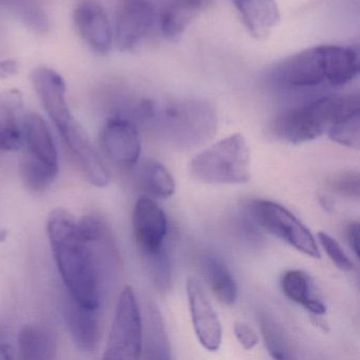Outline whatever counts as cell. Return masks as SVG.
I'll return each mask as SVG.
<instances>
[{
	"mask_svg": "<svg viewBox=\"0 0 360 360\" xmlns=\"http://www.w3.org/2000/svg\"><path fill=\"white\" fill-rule=\"evenodd\" d=\"M52 254L60 277L73 300L88 309L100 305V278L94 246L79 220L68 210H53L47 222Z\"/></svg>",
	"mask_w": 360,
	"mask_h": 360,
	"instance_id": "6da1fadb",
	"label": "cell"
},
{
	"mask_svg": "<svg viewBox=\"0 0 360 360\" xmlns=\"http://www.w3.org/2000/svg\"><path fill=\"white\" fill-rule=\"evenodd\" d=\"M359 60L357 46H318L276 64L269 79L274 87L286 91L313 89L326 84L342 87L357 77Z\"/></svg>",
	"mask_w": 360,
	"mask_h": 360,
	"instance_id": "7a4b0ae2",
	"label": "cell"
},
{
	"mask_svg": "<svg viewBox=\"0 0 360 360\" xmlns=\"http://www.w3.org/2000/svg\"><path fill=\"white\" fill-rule=\"evenodd\" d=\"M146 123L172 146L188 149L214 136L218 117L210 103L199 98H180L164 104L153 102Z\"/></svg>",
	"mask_w": 360,
	"mask_h": 360,
	"instance_id": "3957f363",
	"label": "cell"
},
{
	"mask_svg": "<svg viewBox=\"0 0 360 360\" xmlns=\"http://www.w3.org/2000/svg\"><path fill=\"white\" fill-rule=\"evenodd\" d=\"M358 94L326 96L303 103L278 115L271 125L277 140L288 144H302L328 131L336 120L356 103Z\"/></svg>",
	"mask_w": 360,
	"mask_h": 360,
	"instance_id": "277c9868",
	"label": "cell"
},
{
	"mask_svg": "<svg viewBox=\"0 0 360 360\" xmlns=\"http://www.w3.org/2000/svg\"><path fill=\"white\" fill-rule=\"evenodd\" d=\"M250 155L241 134L219 141L195 157L189 174L206 184H241L250 179Z\"/></svg>",
	"mask_w": 360,
	"mask_h": 360,
	"instance_id": "5b68a950",
	"label": "cell"
},
{
	"mask_svg": "<svg viewBox=\"0 0 360 360\" xmlns=\"http://www.w3.org/2000/svg\"><path fill=\"white\" fill-rule=\"evenodd\" d=\"M143 326L131 286L121 292L104 352V359H139L142 353Z\"/></svg>",
	"mask_w": 360,
	"mask_h": 360,
	"instance_id": "8992f818",
	"label": "cell"
},
{
	"mask_svg": "<svg viewBox=\"0 0 360 360\" xmlns=\"http://www.w3.org/2000/svg\"><path fill=\"white\" fill-rule=\"evenodd\" d=\"M248 208L254 220L265 231L290 244L298 252L311 258H320L315 238L290 210L276 202L262 199L252 200Z\"/></svg>",
	"mask_w": 360,
	"mask_h": 360,
	"instance_id": "52a82bcc",
	"label": "cell"
},
{
	"mask_svg": "<svg viewBox=\"0 0 360 360\" xmlns=\"http://www.w3.org/2000/svg\"><path fill=\"white\" fill-rule=\"evenodd\" d=\"M100 142L105 155L121 167H132L140 159L142 146L138 128L123 115H113L105 122Z\"/></svg>",
	"mask_w": 360,
	"mask_h": 360,
	"instance_id": "ba28073f",
	"label": "cell"
},
{
	"mask_svg": "<svg viewBox=\"0 0 360 360\" xmlns=\"http://www.w3.org/2000/svg\"><path fill=\"white\" fill-rule=\"evenodd\" d=\"M31 81L46 113L62 134L75 120L67 102L64 77L54 69L39 67L33 70Z\"/></svg>",
	"mask_w": 360,
	"mask_h": 360,
	"instance_id": "9c48e42d",
	"label": "cell"
},
{
	"mask_svg": "<svg viewBox=\"0 0 360 360\" xmlns=\"http://www.w3.org/2000/svg\"><path fill=\"white\" fill-rule=\"evenodd\" d=\"M155 10L148 0H124L117 11L113 39L121 51L136 49L150 32Z\"/></svg>",
	"mask_w": 360,
	"mask_h": 360,
	"instance_id": "30bf717a",
	"label": "cell"
},
{
	"mask_svg": "<svg viewBox=\"0 0 360 360\" xmlns=\"http://www.w3.org/2000/svg\"><path fill=\"white\" fill-rule=\"evenodd\" d=\"M79 37L94 53L105 56L113 45V29L104 8L96 0H79L73 9Z\"/></svg>",
	"mask_w": 360,
	"mask_h": 360,
	"instance_id": "8fae6325",
	"label": "cell"
},
{
	"mask_svg": "<svg viewBox=\"0 0 360 360\" xmlns=\"http://www.w3.org/2000/svg\"><path fill=\"white\" fill-rule=\"evenodd\" d=\"M134 238L144 255L164 248L168 233V222L161 206L150 198L140 197L132 216Z\"/></svg>",
	"mask_w": 360,
	"mask_h": 360,
	"instance_id": "7c38bea8",
	"label": "cell"
},
{
	"mask_svg": "<svg viewBox=\"0 0 360 360\" xmlns=\"http://www.w3.org/2000/svg\"><path fill=\"white\" fill-rule=\"evenodd\" d=\"M60 136L64 139L71 157L86 179L96 186H108L111 181L110 172L81 124L75 120Z\"/></svg>",
	"mask_w": 360,
	"mask_h": 360,
	"instance_id": "4fadbf2b",
	"label": "cell"
},
{
	"mask_svg": "<svg viewBox=\"0 0 360 360\" xmlns=\"http://www.w3.org/2000/svg\"><path fill=\"white\" fill-rule=\"evenodd\" d=\"M186 292L198 340L208 351H217L222 342V326L218 315L197 279L187 280Z\"/></svg>",
	"mask_w": 360,
	"mask_h": 360,
	"instance_id": "5bb4252c",
	"label": "cell"
},
{
	"mask_svg": "<svg viewBox=\"0 0 360 360\" xmlns=\"http://www.w3.org/2000/svg\"><path fill=\"white\" fill-rule=\"evenodd\" d=\"M98 309H88L69 298L65 304V320L75 345L85 353H94L100 347L101 328Z\"/></svg>",
	"mask_w": 360,
	"mask_h": 360,
	"instance_id": "9a60e30c",
	"label": "cell"
},
{
	"mask_svg": "<svg viewBox=\"0 0 360 360\" xmlns=\"http://www.w3.org/2000/svg\"><path fill=\"white\" fill-rule=\"evenodd\" d=\"M212 0H165L160 13V27L166 39L176 41L189 25L207 9Z\"/></svg>",
	"mask_w": 360,
	"mask_h": 360,
	"instance_id": "2e32d148",
	"label": "cell"
},
{
	"mask_svg": "<svg viewBox=\"0 0 360 360\" xmlns=\"http://www.w3.org/2000/svg\"><path fill=\"white\" fill-rule=\"evenodd\" d=\"M246 30L257 41H265L277 27L279 10L275 0H231Z\"/></svg>",
	"mask_w": 360,
	"mask_h": 360,
	"instance_id": "e0dca14e",
	"label": "cell"
},
{
	"mask_svg": "<svg viewBox=\"0 0 360 360\" xmlns=\"http://www.w3.org/2000/svg\"><path fill=\"white\" fill-rule=\"evenodd\" d=\"M22 126L26 155L58 167V149L45 120L37 113H26L22 115Z\"/></svg>",
	"mask_w": 360,
	"mask_h": 360,
	"instance_id": "ac0fdd59",
	"label": "cell"
},
{
	"mask_svg": "<svg viewBox=\"0 0 360 360\" xmlns=\"http://www.w3.org/2000/svg\"><path fill=\"white\" fill-rule=\"evenodd\" d=\"M281 288L290 300L302 305L313 315L319 317L326 313V305L311 295V279L304 271L298 269L285 271L281 278Z\"/></svg>",
	"mask_w": 360,
	"mask_h": 360,
	"instance_id": "d6986e66",
	"label": "cell"
},
{
	"mask_svg": "<svg viewBox=\"0 0 360 360\" xmlns=\"http://www.w3.org/2000/svg\"><path fill=\"white\" fill-rule=\"evenodd\" d=\"M202 266L216 298L223 304H233L238 298V285L225 263L214 255H206Z\"/></svg>",
	"mask_w": 360,
	"mask_h": 360,
	"instance_id": "ffe728a7",
	"label": "cell"
},
{
	"mask_svg": "<svg viewBox=\"0 0 360 360\" xmlns=\"http://www.w3.org/2000/svg\"><path fill=\"white\" fill-rule=\"evenodd\" d=\"M18 357L22 359H52L56 345L51 334L41 326H26L18 334Z\"/></svg>",
	"mask_w": 360,
	"mask_h": 360,
	"instance_id": "44dd1931",
	"label": "cell"
},
{
	"mask_svg": "<svg viewBox=\"0 0 360 360\" xmlns=\"http://www.w3.org/2000/svg\"><path fill=\"white\" fill-rule=\"evenodd\" d=\"M0 5L32 32L45 35L49 31L50 22L47 14L35 0H0Z\"/></svg>",
	"mask_w": 360,
	"mask_h": 360,
	"instance_id": "7402d4cb",
	"label": "cell"
},
{
	"mask_svg": "<svg viewBox=\"0 0 360 360\" xmlns=\"http://www.w3.org/2000/svg\"><path fill=\"white\" fill-rule=\"evenodd\" d=\"M58 167L44 163L30 155H25L20 162V176L27 191L33 193H43L56 180Z\"/></svg>",
	"mask_w": 360,
	"mask_h": 360,
	"instance_id": "603a6c76",
	"label": "cell"
},
{
	"mask_svg": "<svg viewBox=\"0 0 360 360\" xmlns=\"http://www.w3.org/2000/svg\"><path fill=\"white\" fill-rule=\"evenodd\" d=\"M140 181L145 191L158 199H167L176 191V183L172 174L155 160H148L143 164Z\"/></svg>",
	"mask_w": 360,
	"mask_h": 360,
	"instance_id": "cb8c5ba5",
	"label": "cell"
},
{
	"mask_svg": "<svg viewBox=\"0 0 360 360\" xmlns=\"http://www.w3.org/2000/svg\"><path fill=\"white\" fill-rule=\"evenodd\" d=\"M328 132L333 142L358 150L360 147V102L345 111Z\"/></svg>",
	"mask_w": 360,
	"mask_h": 360,
	"instance_id": "d4e9b609",
	"label": "cell"
},
{
	"mask_svg": "<svg viewBox=\"0 0 360 360\" xmlns=\"http://www.w3.org/2000/svg\"><path fill=\"white\" fill-rule=\"evenodd\" d=\"M147 357L150 359L162 360L172 358L165 326L159 309L155 307H151L149 309Z\"/></svg>",
	"mask_w": 360,
	"mask_h": 360,
	"instance_id": "484cf974",
	"label": "cell"
},
{
	"mask_svg": "<svg viewBox=\"0 0 360 360\" xmlns=\"http://www.w3.org/2000/svg\"><path fill=\"white\" fill-rule=\"evenodd\" d=\"M259 321L263 340L269 355L275 359H292V349L283 328L266 315H261Z\"/></svg>",
	"mask_w": 360,
	"mask_h": 360,
	"instance_id": "4316f807",
	"label": "cell"
},
{
	"mask_svg": "<svg viewBox=\"0 0 360 360\" xmlns=\"http://www.w3.org/2000/svg\"><path fill=\"white\" fill-rule=\"evenodd\" d=\"M22 113L0 111V151H16L24 145Z\"/></svg>",
	"mask_w": 360,
	"mask_h": 360,
	"instance_id": "83f0119b",
	"label": "cell"
},
{
	"mask_svg": "<svg viewBox=\"0 0 360 360\" xmlns=\"http://www.w3.org/2000/svg\"><path fill=\"white\" fill-rule=\"evenodd\" d=\"M149 262L153 280L158 288L167 290L172 285V265L165 248L153 254L145 255Z\"/></svg>",
	"mask_w": 360,
	"mask_h": 360,
	"instance_id": "f1b7e54d",
	"label": "cell"
},
{
	"mask_svg": "<svg viewBox=\"0 0 360 360\" xmlns=\"http://www.w3.org/2000/svg\"><path fill=\"white\" fill-rule=\"evenodd\" d=\"M359 174L357 172H343L333 176L330 186L335 193L349 199H359Z\"/></svg>",
	"mask_w": 360,
	"mask_h": 360,
	"instance_id": "f546056e",
	"label": "cell"
},
{
	"mask_svg": "<svg viewBox=\"0 0 360 360\" xmlns=\"http://www.w3.org/2000/svg\"><path fill=\"white\" fill-rule=\"evenodd\" d=\"M318 238H319L322 248L326 250V254L330 257L333 263H334L339 269L345 271H353V263L349 260V257L345 255V252H343L342 248H341V246L339 245L336 240L333 239L330 235L323 233V231H320V233H318Z\"/></svg>",
	"mask_w": 360,
	"mask_h": 360,
	"instance_id": "4dcf8cb0",
	"label": "cell"
},
{
	"mask_svg": "<svg viewBox=\"0 0 360 360\" xmlns=\"http://www.w3.org/2000/svg\"><path fill=\"white\" fill-rule=\"evenodd\" d=\"M0 111L22 113L24 96L18 89L6 90L0 94Z\"/></svg>",
	"mask_w": 360,
	"mask_h": 360,
	"instance_id": "1f68e13d",
	"label": "cell"
},
{
	"mask_svg": "<svg viewBox=\"0 0 360 360\" xmlns=\"http://www.w3.org/2000/svg\"><path fill=\"white\" fill-rule=\"evenodd\" d=\"M233 332L240 345L245 349H252L259 342V337L257 333L245 322L238 321L233 326Z\"/></svg>",
	"mask_w": 360,
	"mask_h": 360,
	"instance_id": "d6a6232c",
	"label": "cell"
},
{
	"mask_svg": "<svg viewBox=\"0 0 360 360\" xmlns=\"http://www.w3.org/2000/svg\"><path fill=\"white\" fill-rule=\"evenodd\" d=\"M358 237H359V223H349L347 229V238L349 242V248L353 250L356 257L359 255V248H358Z\"/></svg>",
	"mask_w": 360,
	"mask_h": 360,
	"instance_id": "836d02e7",
	"label": "cell"
},
{
	"mask_svg": "<svg viewBox=\"0 0 360 360\" xmlns=\"http://www.w3.org/2000/svg\"><path fill=\"white\" fill-rule=\"evenodd\" d=\"M20 65L14 60H0V79H6L18 75Z\"/></svg>",
	"mask_w": 360,
	"mask_h": 360,
	"instance_id": "e575fe53",
	"label": "cell"
},
{
	"mask_svg": "<svg viewBox=\"0 0 360 360\" xmlns=\"http://www.w3.org/2000/svg\"><path fill=\"white\" fill-rule=\"evenodd\" d=\"M11 358H13L11 345L7 343L0 345V359H11Z\"/></svg>",
	"mask_w": 360,
	"mask_h": 360,
	"instance_id": "d590c367",
	"label": "cell"
}]
</instances>
